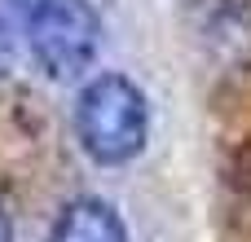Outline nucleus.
<instances>
[{
  "instance_id": "obj_5",
  "label": "nucleus",
  "mask_w": 251,
  "mask_h": 242,
  "mask_svg": "<svg viewBox=\"0 0 251 242\" xmlns=\"http://www.w3.org/2000/svg\"><path fill=\"white\" fill-rule=\"evenodd\" d=\"M0 242H13V220H9L4 207H0Z\"/></svg>"
},
{
  "instance_id": "obj_2",
  "label": "nucleus",
  "mask_w": 251,
  "mask_h": 242,
  "mask_svg": "<svg viewBox=\"0 0 251 242\" xmlns=\"http://www.w3.org/2000/svg\"><path fill=\"white\" fill-rule=\"evenodd\" d=\"M26 48L49 79H75L101 48V13L88 0H35L26 18Z\"/></svg>"
},
{
  "instance_id": "obj_1",
  "label": "nucleus",
  "mask_w": 251,
  "mask_h": 242,
  "mask_svg": "<svg viewBox=\"0 0 251 242\" xmlns=\"http://www.w3.org/2000/svg\"><path fill=\"white\" fill-rule=\"evenodd\" d=\"M75 137L88 159L119 168L132 163L150 141V101L128 75H97L79 88Z\"/></svg>"
},
{
  "instance_id": "obj_3",
  "label": "nucleus",
  "mask_w": 251,
  "mask_h": 242,
  "mask_svg": "<svg viewBox=\"0 0 251 242\" xmlns=\"http://www.w3.org/2000/svg\"><path fill=\"white\" fill-rule=\"evenodd\" d=\"M49 242H128V225L115 212V203H106L97 194H84V198H71L57 212Z\"/></svg>"
},
{
  "instance_id": "obj_4",
  "label": "nucleus",
  "mask_w": 251,
  "mask_h": 242,
  "mask_svg": "<svg viewBox=\"0 0 251 242\" xmlns=\"http://www.w3.org/2000/svg\"><path fill=\"white\" fill-rule=\"evenodd\" d=\"M203 44L225 66L251 62V0H212L203 9Z\"/></svg>"
}]
</instances>
